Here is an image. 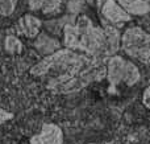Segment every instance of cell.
Returning <instances> with one entry per match:
<instances>
[{
  "label": "cell",
  "instance_id": "cell-1",
  "mask_svg": "<svg viewBox=\"0 0 150 144\" xmlns=\"http://www.w3.org/2000/svg\"><path fill=\"white\" fill-rule=\"evenodd\" d=\"M90 62L87 57L84 56H79L70 49H59L57 52L52 53V54L44 57L37 65H34L30 69V74L36 77L45 76L46 73H49L50 70L55 69H65V71H67L69 69L74 68L78 65H87Z\"/></svg>",
  "mask_w": 150,
  "mask_h": 144
},
{
  "label": "cell",
  "instance_id": "cell-2",
  "mask_svg": "<svg viewBox=\"0 0 150 144\" xmlns=\"http://www.w3.org/2000/svg\"><path fill=\"white\" fill-rule=\"evenodd\" d=\"M75 26H76L78 34H79L80 50L96 58L100 57L104 46V40H105L104 29L93 26L92 21L87 16H80Z\"/></svg>",
  "mask_w": 150,
  "mask_h": 144
},
{
  "label": "cell",
  "instance_id": "cell-3",
  "mask_svg": "<svg viewBox=\"0 0 150 144\" xmlns=\"http://www.w3.org/2000/svg\"><path fill=\"white\" fill-rule=\"evenodd\" d=\"M121 46L128 56L140 61H150V34L138 26L128 28L121 37Z\"/></svg>",
  "mask_w": 150,
  "mask_h": 144
},
{
  "label": "cell",
  "instance_id": "cell-4",
  "mask_svg": "<svg viewBox=\"0 0 150 144\" xmlns=\"http://www.w3.org/2000/svg\"><path fill=\"white\" fill-rule=\"evenodd\" d=\"M140 70L133 62L124 60L120 56L109 58L107 65V79L111 83V87L117 86L121 82L128 86H133L140 81Z\"/></svg>",
  "mask_w": 150,
  "mask_h": 144
},
{
  "label": "cell",
  "instance_id": "cell-5",
  "mask_svg": "<svg viewBox=\"0 0 150 144\" xmlns=\"http://www.w3.org/2000/svg\"><path fill=\"white\" fill-rule=\"evenodd\" d=\"M30 144H63L62 130L54 123L44 124L41 132L30 139Z\"/></svg>",
  "mask_w": 150,
  "mask_h": 144
},
{
  "label": "cell",
  "instance_id": "cell-6",
  "mask_svg": "<svg viewBox=\"0 0 150 144\" xmlns=\"http://www.w3.org/2000/svg\"><path fill=\"white\" fill-rule=\"evenodd\" d=\"M101 12H103L104 17L108 19V20L113 24L122 25V23L130 21V15L125 12L115 0H107L103 4Z\"/></svg>",
  "mask_w": 150,
  "mask_h": 144
},
{
  "label": "cell",
  "instance_id": "cell-7",
  "mask_svg": "<svg viewBox=\"0 0 150 144\" xmlns=\"http://www.w3.org/2000/svg\"><path fill=\"white\" fill-rule=\"evenodd\" d=\"M104 34H105V40H104V46L100 57H109V56L113 57V54L120 48V41H121L120 33L116 28L108 25L104 28Z\"/></svg>",
  "mask_w": 150,
  "mask_h": 144
},
{
  "label": "cell",
  "instance_id": "cell-8",
  "mask_svg": "<svg viewBox=\"0 0 150 144\" xmlns=\"http://www.w3.org/2000/svg\"><path fill=\"white\" fill-rule=\"evenodd\" d=\"M41 25V20L37 19L36 16L25 15L17 21V31L28 38H33L40 33Z\"/></svg>",
  "mask_w": 150,
  "mask_h": 144
},
{
  "label": "cell",
  "instance_id": "cell-9",
  "mask_svg": "<svg viewBox=\"0 0 150 144\" xmlns=\"http://www.w3.org/2000/svg\"><path fill=\"white\" fill-rule=\"evenodd\" d=\"M119 5L129 15L142 16L150 11L149 3H145L144 0H119Z\"/></svg>",
  "mask_w": 150,
  "mask_h": 144
},
{
  "label": "cell",
  "instance_id": "cell-10",
  "mask_svg": "<svg viewBox=\"0 0 150 144\" xmlns=\"http://www.w3.org/2000/svg\"><path fill=\"white\" fill-rule=\"evenodd\" d=\"M34 46H36V49L38 50L41 54L49 56V54H52V53L59 50V42H58L57 40L52 38L50 36H47V34L42 33V34H40V37L36 41Z\"/></svg>",
  "mask_w": 150,
  "mask_h": 144
},
{
  "label": "cell",
  "instance_id": "cell-11",
  "mask_svg": "<svg viewBox=\"0 0 150 144\" xmlns=\"http://www.w3.org/2000/svg\"><path fill=\"white\" fill-rule=\"evenodd\" d=\"M63 32H65V46L66 49L70 50H80V42H79V34H78V29L76 26L71 25V24H66L65 28H63Z\"/></svg>",
  "mask_w": 150,
  "mask_h": 144
},
{
  "label": "cell",
  "instance_id": "cell-12",
  "mask_svg": "<svg viewBox=\"0 0 150 144\" xmlns=\"http://www.w3.org/2000/svg\"><path fill=\"white\" fill-rule=\"evenodd\" d=\"M5 49L9 53H21L23 50V44L20 42V40L15 36H7L5 37Z\"/></svg>",
  "mask_w": 150,
  "mask_h": 144
},
{
  "label": "cell",
  "instance_id": "cell-13",
  "mask_svg": "<svg viewBox=\"0 0 150 144\" xmlns=\"http://www.w3.org/2000/svg\"><path fill=\"white\" fill-rule=\"evenodd\" d=\"M18 0H0V15L7 17L15 12Z\"/></svg>",
  "mask_w": 150,
  "mask_h": 144
},
{
  "label": "cell",
  "instance_id": "cell-14",
  "mask_svg": "<svg viewBox=\"0 0 150 144\" xmlns=\"http://www.w3.org/2000/svg\"><path fill=\"white\" fill-rule=\"evenodd\" d=\"M61 1L62 0H46L42 7V11L45 13H49V12H53V11L58 9V7L61 5Z\"/></svg>",
  "mask_w": 150,
  "mask_h": 144
},
{
  "label": "cell",
  "instance_id": "cell-15",
  "mask_svg": "<svg viewBox=\"0 0 150 144\" xmlns=\"http://www.w3.org/2000/svg\"><path fill=\"white\" fill-rule=\"evenodd\" d=\"M80 7H82V0H70V3H69V9L74 15L79 12Z\"/></svg>",
  "mask_w": 150,
  "mask_h": 144
},
{
  "label": "cell",
  "instance_id": "cell-16",
  "mask_svg": "<svg viewBox=\"0 0 150 144\" xmlns=\"http://www.w3.org/2000/svg\"><path fill=\"white\" fill-rule=\"evenodd\" d=\"M45 1H46V0H29V8L33 9V11L42 9Z\"/></svg>",
  "mask_w": 150,
  "mask_h": 144
},
{
  "label": "cell",
  "instance_id": "cell-17",
  "mask_svg": "<svg viewBox=\"0 0 150 144\" xmlns=\"http://www.w3.org/2000/svg\"><path fill=\"white\" fill-rule=\"evenodd\" d=\"M142 102L144 105L150 110V86L146 87L145 91H144V95H142Z\"/></svg>",
  "mask_w": 150,
  "mask_h": 144
},
{
  "label": "cell",
  "instance_id": "cell-18",
  "mask_svg": "<svg viewBox=\"0 0 150 144\" xmlns=\"http://www.w3.org/2000/svg\"><path fill=\"white\" fill-rule=\"evenodd\" d=\"M12 116H13V115H12L11 113H8V111L1 110V108H0V126H1L4 122H7L8 119H11Z\"/></svg>",
  "mask_w": 150,
  "mask_h": 144
},
{
  "label": "cell",
  "instance_id": "cell-19",
  "mask_svg": "<svg viewBox=\"0 0 150 144\" xmlns=\"http://www.w3.org/2000/svg\"><path fill=\"white\" fill-rule=\"evenodd\" d=\"M105 1H107V0H98V5L100 7V5H101V4H104Z\"/></svg>",
  "mask_w": 150,
  "mask_h": 144
},
{
  "label": "cell",
  "instance_id": "cell-20",
  "mask_svg": "<svg viewBox=\"0 0 150 144\" xmlns=\"http://www.w3.org/2000/svg\"><path fill=\"white\" fill-rule=\"evenodd\" d=\"M144 1H145V3H150V0H144Z\"/></svg>",
  "mask_w": 150,
  "mask_h": 144
},
{
  "label": "cell",
  "instance_id": "cell-21",
  "mask_svg": "<svg viewBox=\"0 0 150 144\" xmlns=\"http://www.w3.org/2000/svg\"><path fill=\"white\" fill-rule=\"evenodd\" d=\"M87 1H88V3H92V1H93V0H87Z\"/></svg>",
  "mask_w": 150,
  "mask_h": 144
},
{
  "label": "cell",
  "instance_id": "cell-22",
  "mask_svg": "<svg viewBox=\"0 0 150 144\" xmlns=\"http://www.w3.org/2000/svg\"><path fill=\"white\" fill-rule=\"evenodd\" d=\"M90 144H95V143H90ZM105 144H112V143H105Z\"/></svg>",
  "mask_w": 150,
  "mask_h": 144
}]
</instances>
